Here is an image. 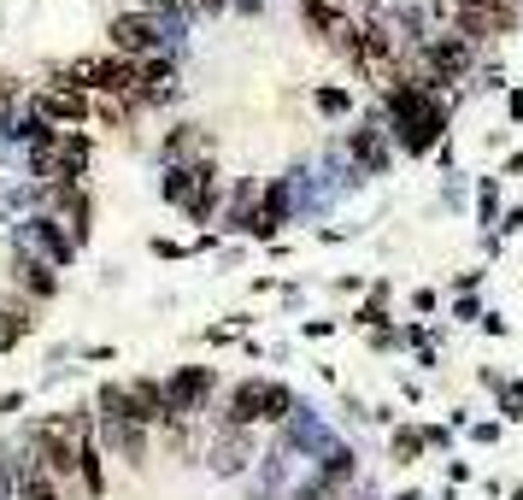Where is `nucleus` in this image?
Wrapping results in <instances>:
<instances>
[{"instance_id":"obj_5","label":"nucleus","mask_w":523,"mask_h":500,"mask_svg":"<svg viewBox=\"0 0 523 500\" xmlns=\"http://www.w3.org/2000/svg\"><path fill=\"white\" fill-rule=\"evenodd\" d=\"M54 206H59V218H65V229H71V242H83V229H88V195L65 188V195H59Z\"/></svg>"},{"instance_id":"obj_10","label":"nucleus","mask_w":523,"mask_h":500,"mask_svg":"<svg viewBox=\"0 0 523 500\" xmlns=\"http://www.w3.org/2000/svg\"><path fill=\"white\" fill-rule=\"evenodd\" d=\"M353 154L365 159V165H382V142L370 136V129H359V136H353Z\"/></svg>"},{"instance_id":"obj_8","label":"nucleus","mask_w":523,"mask_h":500,"mask_svg":"<svg viewBox=\"0 0 523 500\" xmlns=\"http://www.w3.org/2000/svg\"><path fill=\"white\" fill-rule=\"evenodd\" d=\"M24 329H29L24 306H0V354H6V347H12L18 336H24Z\"/></svg>"},{"instance_id":"obj_1","label":"nucleus","mask_w":523,"mask_h":500,"mask_svg":"<svg viewBox=\"0 0 523 500\" xmlns=\"http://www.w3.org/2000/svg\"><path fill=\"white\" fill-rule=\"evenodd\" d=\"M388 106H394L400 142H406L411 154H424V147L441 136V100H429L418 83H394V88H388Z\"/></svg>"},{"instance_id":"obj_7","label":"nucleus","mask_w":523,"mask_h":500,"mask_svg":"<svg viewBox=\"0 0 523 500\" xmlns=\"http://www.w3.org/2000/svg\"><path fill=\"white\" fill-rule=\"evenodd\" d=\"M42 112H47V118H83L88 100L77 95V88H54V95H42Z\"/></svg>"},{"instance_id":"obj_9","label":"nucleus","mask_w":523,"mask_h":500,"mask_svg":"<svg viewBox=\"0 0 523 500\" xmlns=\"http://www.w3.org/2000/svg\"><path fill=\"white\" fill-rule=\"evenodd\" d=\"M18 283L36 288V295H54V271H47V265H36V259H18Z\"/></svg>"},{"instance_id":"obj_11","label":"nucleus","mask_w":523,"mask_h":500,"mask_svg":"<svg viewBox=\"0 0 523 500\" xmlns=\"http://www.w3.org/2000/svg\"><path fill=\"white\" fill-rule=\"evenodd\" d=\"M418 447H424V436H418V429H400V442H394V454H400V465H406L411 454H418Z\"/></svg>"},{"instance_id":"obj_13","label":"nucleus","mask_w":523,"mask_h":500,"mask_svg":"<svg viewBox=\"0 0 523 500\" xmlns=\"http://www.w3.org/2000/svg\"><path fill=\"white\" fill-rule=\"evenodd\" d=\"M0 483H6V459H0Z\"/></svg>"},{"instance_id":"obj_6","label":"nucleus","mask_w":523,"mask_h":500,"mask_svg":"<svg viewBox=\"0 0 523 500\" xmlns=\"http://www.w3.org/2000/svg\"><path fill=\"white\" fill-rule=\"evenodd\" d=\"M18 495H24V500H59V483L42 471V465H36V459H29L24 477H18Z\"/></svg>"},{"instance_id":"obj_2","label":"nucleus","mask_w":523,"mask_h":500,"mask_svg":"<svg viewBox=\"0 0 523 500\" xmlns=\"http://www.w3.org/2000/svg\"><path fill=\"white\" fill-rule=\"evenodd\" d=\"M212 388V371L206 365H195V371H177L165 388V412H195V400Z\"/></svg>"},{"instance_id":"obj_3","label":"nucleus","mask_w":523,"mask_h":500,"mask_svg":"<svg viewBox=\"0 0 523 500\" xmlns=\"http://www.w3.org/2000/svg\"><path fill=\"white\" fill-rule=\"evenodd\" d=\"M112 42H118V54H147L154 47V18H118Z\"/></svg>"},{"instance_id":"obj_12","label":"nucleus","mask_w":523,"mask_h":500,"mask_svg":"<svg viewBox=\"0 0 523 500\" xmlns=\"http://www.w3.org/2000/svg\"><path fill=\"white\" fill-rule=\"evenodd\" d=\"M318 106H324V112H341V106H347V95H341V88H324V95H318Z\"/></svg>"},{"instance_id":"obj_4","label":"nucleus","mask_w":523,"mask_h":500,"mask_svg":"<svg viewBox=\"0 0 523 500\" xmlns=\"http://www.w3.org/2000/svg\"><path fill=\"white\" fill-rule=\"evenodd\" d=\"M429 65H436V77H459L470 65V47L459 42V36H441V42L429 47Z\"/></svg>"}]
</instances>
